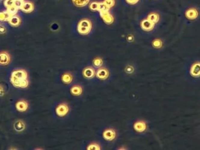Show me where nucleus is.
<instances>
[{
	"label": "nucleus",
	"instance_id": "nucleus-1",
	"mask_svg": "<svg viewBox=\"0 0 200 150\" xmlns=\"http://www.w3.org/2000/svg\"><path fill=\"white\" fill-rule=\"evenodd\" d=\"M72 108L69 103L66 101H60L56 103L53 108L54 116L60 120H65L70 117Z\"/></svg>",
	"mask_w": 200,
	"mask_h": 150
},
{
	"label": "nucleus",
	"instance_id": "nucleus-2",
	"mask_svg": "<svg viewBox=\"0 0 200 150\" xmlns=\"http://www.w3.org/2000/svg\"><path fill=\"white\" fill-rule=\"evenodd\" d=\"M11 82L12 85L17 87L25 88L29 85L27 72L22 69L14 70L11 76Z\"/></svg>",
	"mask_w": 200,
	"mask_h": 150
},
{
	"label": "nucleus",
	"instance_id": "nucleus-3",
	"mask_svg": "<svg viewBox=\"0 0 200 150\" xmlns=\"http://www.w3.org/2000/svg\"><path fill=\"white\" fill-rule=\"evenodd\" d=\"M93 30V23L87 18L80 19L75 25L76 32L82 36L89 35Z\"/></svg>",
	"mask_w": 200,
	"mask_h": 150
},
{
	"label": "nucleus",
	"instance_id": "nucleus-4",
	"mask_svg": "<svg viewBox=\"0 0 200 150\" xmlns=\"http://www.w3.org/2000/svg\"><path fill=\"white\" fill-rule=\"evenodd\" d=\"M100 137L106 143L112 144L119 137V132L114 127H105L100 131Z\"/></svg>",
	"mask_w": 200,
	"mask_h": 150
},
{
	"label": "nucleus",
	"instance_id": "nucleus-5",
	"mask_svg": "<svg viewBox=\"0 0 200 150\" xmlns=\"http://www.w3.org/2000/svg\"><path fill=\"white\" fill-rule=\"evenodd\" d=\"M131 128L132 131L137 134H143L147 131V123L142 119L137 118L133 121L131 124Z\"/></svg>",
	"mask_w": 200,
	"mask_h": 150
},
{
	"label": "nucleus",
	"instance_id": "nucleus-6",
	"mask_svg": "<svg viewBox=\"0 0 200 150\" xmlns=\"http://www.w3.org/2000/svg\"><path fill=\"white\" fill-rule=\"evenodd\" d=\"M84 87L82 83L75 82L72 85L69 86V93L74 98H81L84 95Z\"/></svg>",
	"mask_w": 200,
	"mask_h": 150
},
{
	"label": "nucleus",
	"instance_id": "nucleus-7",
	"mask_svg": "<svg viewBox=\"0 0 200 150\" xmlns=\"http://www.w3.org/2000/svg\"><path fill=\"white\" fill-rule=\"evenodd\" d=\"M81 75L82 77L87 81L96 80V69L91 64L85 66L82 69Z\"/></svg>",
	"mask_w": 200,
	"mask_h": 150
},
{
	"label": "nucleus",
	"instance_id": "nucleus-8",
	"mask_svg": "<svg viewBox=\"0 0 200 150\" xmlns=\"http://www.w3.org/2000/svg\"><path fill=\"white\" fill-rule=\"evenodd\" d=\"M60 83L64 86H70L75 82V75L70 71H65L60 74Z\"/></svg>",
	"mask_w": 200,
	"mask_h": 150
},
{
	"label": "nucleus",
	"instance_id": "nucleus-9",
	"mask_svg": "<svg viewBox=\"0 0 200 150\" xmlns=\"http://www.w3.org/2000/svg\"><path fill=\"white\" fill-rule=\"evenodd\" d=\"M111 72L107 67L103 66L99 69H96V80L99 82H106L109 80Z\"/></svg>",
	"mask_w": 200,
	"mask_h": 150
},
{
	"label": "nucleus",
	"instance_id": "nucleus-10",
	"mask_svg": "<svg viewBox=\"0 0 200 150\" xmlns=\"http://www.w3.org/2000/svg\"><path fill=\"white\" fill-rule=\"evenodd\" d=\"M140 28L144 32H149L153 30L155 27V23L149 21L147 18L142 20L140 23Z\"/></svg>",
	"mask_w": 200,
	"mask_h": 150
},
{
	"label": "nucleus",
	"instance_id": "nucleus-11",
	"mask_svg": "<svg viewBox=\"0 0 200 150\" xmlns=\"http://www.w3.org/2000/svg\"><path fill=\"white\" fill-rule=\"evenodd\" d=\"M86 150H101L104 149V144L102 141H91L85 145Z\"/></svg>",
	"mask_w": 200,
	"mask_h": 150
},
{
	"label": "nucleus",
	"instance_id": "nucleus-12",
	"mask_svg": "<svg viewBox=\"0 0 200 150\" xmlns=\"http://www.w3.org/2000/svg\"><path fill=\"white\" fill-rule=\"evenodd\" d=\"M100 14L102 20L106 24H111L114 21L113 16L109 12V11L102 12Z\"/></svg>",
	"mask_w": 200,
	"mask_h": 150
},
{
	"label": "nucleus",
	"instance_id": "nucleus-13",
	"mask_svg": "<svg viewBox=\"0 0 200 150\" xmlns=\"http://www.w3.org/2000/svg\"><path fill=\"white\" fill-rule=\"evenodd\" d=\"M20 9L25 13H30L33 11L34 5L31 2L23 1Z\"/></svg>",
	"mask_w": 200,
	"mask_h": 150
},
{
	"label": "nucleus",
	"instance_id": "nucleus-14",
	"mask_svg": "<svg viewBox=\"0 0 200 150\" xmlns=\"http://www.w3.org/2000/svg\"><path fill=\"white\" fill-rule=\"evenodd\" d=\"M91 65L95 68V69H99L100 67H102L104 65V60L101 57H96L93 60Z\"/></svg>",
	"mask_w": 200,
	"mask_h": 150
},
{
	"label": "nucleus",
	"instance_id": "nucleus-15",
	"mask_svg": "<svg viewBox=\"0 0 200 150\" xmlns=\"http://www.w3.org/2000/svg\"><path fill=\"white\" fill-rule=\"evenodd\" d=\"M186 15L189 20H194L197 18L198 13L197 10L194 8H190L186 12Z\"/></svg>",
	"mask_w": 200,
	"mask_h": 150
},
{
	"label": "nucleus",
	"instance_id": "nucleus-16",
	"mask_svg": "<svg viewBox=\"0 0 200 150\" xmlns=\"http://www.w3.org/2000/svg\"><path fill=\"white\" fill-rule=\"evenodd\" d=\"M28 105L27 102L25 100H20L16 104V108L19 111L23 112L28 109Z\"/></svg>",
	"mask_w": 200,
	"mask_h": 150
},
{
	"label": "nucleus",
	"instance_id": "nucleus-17",
	"mask_svg": "<svg viewBox=\"0 0 200 150\" xmlns=\"http://www.w3.org/2000/svg\"><path fill=\"white\" fill-rule=\"evenodd\" d=\"M10 61V55L7 52H3L0 53V64H7Z\"/></svg>",
	"mask_w": 200,
	"mask_h": 150
},
{
	"label": "nucleus",
	"instance_id": "nucleus-18",
	"mask_svg": "<svg viewBox=\"0 0 200 150\" xmlns=\"http://www.w3.org/2000/svg\"><path fill=\"white\" fill-rule=\"evenodd\" d=\"M9 23L12 27H18L21 23L20 18L17 15H12L8 21Z\"/></svg>",
	"mask_w": 200,
	"mask_h": 150
},
{
	"label": "nucleus",
	"instance_id": "nucleus-19",
	"mask_svg": "<svg viewBox=\"0 0 200 150\" xmlns=\"http://www.w3.org/2000/svg\"><path fill=\"white\" fill-rule=\"evenodd\" d=\"M146 18H147V20H149V21H150L152 22L153 23H154L156 24L159 21L160 17H159L158 14H157V13H156V12H152V13L149 14L147 15Z\"/></svg>",
	"mask_w": 200,
	"mask_h": 150
},
{
	"label": "nucleus",
	"instance_id": "nucleus-20",
	"mask_svg": "<svg viewBox=\"0 0 200 150\" xmlns=\"http://www.w3.org/2000/svg\"><path fill=\"white\" fill-rule=\"evenodd\" d=\"M11 15L8 11H3L0 12V21H8L11 17Z\"/></svg>",
	"mask_w": 200,
	"mask_h": 150
},
{
	"label": "nucleus",
	"instance_id": "nucleus-21",
	"mask_svg": "<svg viewBox=\"0 0 200 150\" xmlns=\"http://www.w3.org/2000/svg\"><path fill=\"white\" fill-rule=\"evenodd\" d=\"M25 126L24 123L21 120L17 121L14 125V128L15 129V130L17 131H19V132L23 131L25 129Z\"/></svg>",
	"mask_w": 200,
	"mask_h": 150
},
{
	"label": "nucleus",
	"instance_id": "nucleus-22",
	"mask_svg": "<svg viewBox=\"0 0 200 150\" xmlns=\"http://www.w3.org/2000/svg\"><path fill=\"white\" fill-rule=\"evenodd\" d=\"M90 0H72L74 4L77 7H84L88 4Z\"/></svg>",
	"mask_w": 200,
	"mask_h": 150
},
{
	"label": "nucleus",
	"instance_id": "nucleus-23",
	"mask_svg": "<svg viewBox=\"0 0 200 150\" xmlns=\"http://www.w3.org/2000/svg\"><path fill=\"white\" fill-rule=\"evenodd\" d=\"M18 10L19 9L17 7H16L15 5H13L10 8H7V11H8L11 15H15L17 13Z\"/></svg>",
	"mask_w": 200,
	"mask_h": 150
},
{
	"label": "nucleus",
	"instance_id": "nucleus-24",
	"mask_svg": "<svg viewBox=\"0 0 200 150\" xmlns=\"http://www.w3.org/2000/svg\"><path fill=\"white\" fill-rule=\"evenodd\" d=\"M125 71L128 75H131V74L133 73L135 71L134 67L132 65H128V66H126V67L125 69Z\"/></svg>",
	"mask_w": 200,
	"mask_h": 150
},
{
	"label": "nucleus",
	"instance_id": "nucleus-25",
	"mask_svg": "<svg viewBox=\"0 0 200 150\" xmlns=\"http://www.w3.org/2000/svg\"><path fill=\"white\" fill-rule=\"evenodd\" d=\"M100 2H93L90 5V9L93 11H98L99 7H100Z\"/></svg>",
	"mask_w": 200,
	"mask_h": 150
},
{
	"label": "nucleus",
	"instance_id": "nucleus-26",
	"mask_svg": "<svg viewBox=\"0 0 200 150\" xmlns=\"http://www.w3.org/2000/svg\"><path fill=\"white\" fill-rule=\"evenodd\" d=\"M104 3L108 8H110L114 5L115 2L114 0H104Z\"/></svg>",
	"mask_w": 200,
	"mask_h": 150
},
{
	"label": "nucleus",
	"instance_id": "nucleus-27",
	"mask_svg": "<svg viewBox=\"0 0 200 150\" xmlns=\"http://www.w3.org/2000/svg\"><path fill=\"white\" fill-rule=\"evenodd\" d=\"M4 4L5 7H7V8H8L11 7L14 5V1H13V0H5Z\"/></svg>",
	"mask_w": 200,
	"mask_h": 150
},
{
	"label": "nucleus",
	"instance_id": "nucleus-28",
	"mask_svg": "<svg viewBox=\"0 0 200 150\" xmlns=\"http://www.w3.org/2000/svg\"><path fill=\"white\" fill-rule=\"evenodd\" d=\"M162 41L159 39H156L153 42V46L155 47V48H160L162 46Z\"/></svg>",
	"mask_w": 200,
	"mask_h": 150
},
{
	"label": "nucleus",
	"instance_id": "nucleus-29",
	"mask_svg": "<svg viewBox=\"0 0 200 150\" xmlns=\"http://www.w3.org/2000/svg\"><path fill=\"white\" fill-rule=\"evenodd\" d=\"M23 2V1H21V0H15L14 1V5L16 7H17L18 9H20Z\"/></svg>",
	"mask_w": 200,
	"mask_h": 150
},
{
	"label": "nucleus",
	"instance_id": "nucleus-30",
	"mask_svg": "<svg viewBox=\"0 0 200 150\" xmlns=\"http://www.w3.org/2000/svg\"><path fill=\"white\" fill-rule=\"evenodd\" d=\"M127 4L133 5H135L137 4V2L139 1V0H125Z\"/></svg>",
	"mask_w": 200,
	"mask_h": 150
},
{
	"label": "nucleus",
	"instance_id": "nucleus-31",
	"mask_svg": "<svg viewBox=\"0 0 200 150\" xmlns=\"http://www.w3.org/2000/svg\"><path fill=\"white\" fill-rule=\"evenodd\" d=\"M6 31V29L2 25H0V33H4Z\"/></svg>",
	"mask_w": 200,
	"mask_h": 150
},
{
	"label": "nucleus",
	"instance_id": "nucleus-32",
	"mask_svg": "<svg viewBox=\"0 0 200 150\" xmlns=\"http://www.w3.org/2000/svg\"><path fill=\"white\" fill-rule=\"evenodd\" d=\"M4 89H3V88H2V86H0V96H3V95H4Z\"/></svg>",
	"mask_w": 200,
	"mask_h": 150
},
{
	"label": "nucleus",
	"instance_id": "nucleus-33",
	"mask_svg": "<svg viewBox=\"0 0 200 150\" xmlns=\"http://www.w3.org/2000/svg\"><path fill=\"white\" fill-rule=\"evenodd\" d=\"M21 1H25V0H21Z\"/></svg>",
	"mask_w": 200,
	"mask_h": 150
},
{
	"label": "nucleus",
	"instance_id": "nucleus-34",
	"mask_svg": "<svg viewBox=\"0 0 200 150\" xmlns=\"http://www.w3.org/2000/svg\"><path fill=\"white\" fill-rule=\"evenodd\" d=\"M1 1H2V0H0V2H1Z\"/></svg>",
	"mask_w": 200,
	"mask_h": 150
},
{
	"label": "nucleus",
	"instance_id": "nucleus-35",
	"mask_svg": "<svg viewBox=\"0 0 200 150\" xmlns=\"http://www.w3.org/2000/svg\"><path fill=\"white\" fill-rule=\"evenodd\" d=\"M13 1H15V0H13Z\"/></svg>",
	"mask_w": 200,
	"mask_h": 150
}]
</instances>
